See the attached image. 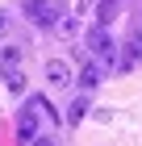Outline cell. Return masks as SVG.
Segmentation results:
<instances>
[{"instance_id": "cell-5", "label": "cell", "mask_w": 142, "mask_h": 146, "mask_svg": "<svg viewBox=\"0 0 142 146\" xmlns=\"http://www.w3.org/2000/svg\"><path fill=\"white\" fill-rule=\"evenodd\" d=\"M46 79H50L55 88H67V84H71V67H67L63 58H50V63H46Z\"/></svg>"}, {"instance_id": "cell-11", "label": "cell", "mask_w": 142, "mask_h": 146, "mask_svg": "<svg viewBox=\"0 0 142 146\" xmlns=\"http://www.w3.org/2000/svg\"><path fill=\"white\" fill-rule=\"evenodd\" d=\"M9 25H13V21H9V13H4V9H0V38H4V34H9Z\"/></svg>"}, {"instance_id": "cell-9", "label": "cell", "mask_w": 142, "mask_h": 146, "mask_svg": "<svg viewBox=\"0 0 142 146\" xmlns=\"http://www.w3.org/2000/svg\"><path fill=\"white\" fill-rule=\"evenodd\" d=\"M84 117H88V100H84V96H75V100H71V109H67V121L79 125Z\"/></svg>"}, {"instance_id": "cell-2", "label": "cell", "mask_w": 142, "mask_h": 146, "mask_svg": "<svg viewBox=\"0 0 142 146\" xmlns=\"http://www.w3.org/2000/svg\"><path fill=\"white\" fill-rule=\"evenodd\" d=\"M21 13L29 21H38V25H59V9L50 0H21Z\"/></svg>"}, {"instance_id": "cell-1", "label": "cell", "mask_w": 142, "mask_h": 146, "mask_svg": "<svg viewBox=\"0 0 142 146\" xmlns=\"http://www.w3.org/2000/svg\"><path fill=\"white\" fill-rule=\"evenodd\" d=\"M88 46H92V54H100L105 63H117L121 58V46L113 42V34H109V25H96L92 34H88Z\"/></svg>"}, {"instance_id": "cell-3", "label": "cell", "mask_w": 142, "mask_h": 146, "mask_svg": "<svg viewBox=\"0 0 142 146\" xmlns=\"http://www.w3.org/2000/svg\"><path fill=\"white\" fill-rule=\"evenodd\" d=\"M38 121H42V117H38V113L29 109V104H25L21 109V117H17V142H38Z\"/></svg>"}, {"instance_id": "cell-10", "label": "cell", "mask_w": 142, "mask_h": 146, "mask_svg": "<svg viewBox=\"0 0 142 146\" xmlns=\"http://www.w3.org/2000/svg\"><path fill=\"white\" fill-rule=\"evenodd\" d=\"M4 84H9V92H17V96L25 92V75H21V71H13V75H4Z\"/></svg>"}, {"instance_id": "cell-4", "label": "cell", "mask_w": 142, "mask_h": 146, "mask_svg": "<svg viewBox=\"0 0 142 146\" xmlns=\"http://www.w3.org/2000/svg\"><path fill=\"white\" fill-rule=\"evenodd\" d=\"M138 58H142V29H134V34H130V42H125V54L117 58V67L125 71V67H134Z\"/></svg>"}, {"instance_id": "cell-12", "label": "cell", "mask_w": 142, "mask_h": 146, "mask_svg": "<svg viewBox=\"0 0 142 146\" xmlns=\"http://www.w3.org/2000/svg\"><path fill=\"white\" fill-rule=\"evenodd\" d=\"M29 146H55V142H50V138H38V142H29Z\"/></svg>"}, {"instance_id": "cell-7", "label": "cell", "mask_w": 142, "mask_h": 146, "mask_svg": "<svg viewBox=\"0 0 142 146\" xmlns=\"http://www.w3.org/2000/svg\"><path fill=\"white\" fill-rule=\"evenodd\" d=\"M17 67H21V46H4V50H0V71L13 75Z\"/></svg>"}, {"instance_id": "cell-8", "label": "cell", "mask_w": 142, "mask_h": 146, "mask_svg": "<svg viewBox=\"0 0 142 146\" xmlns=\"http://www.w3.org/2000/svg\"><path fill=\"white\" fill-rule=\"evenodd\" d=\"M55 29H59V38H75L79 34V17H75V13H63Z\"/></svg>"}, {"instance_id": "cell-6", "label": "cell", "mask_w": 142, "mask_h": 146, "mask_svg": "<svg viewBox=\"0 0 142 146\" xmlns=\"http://www.w3.org/2000/svg\"><path fill=\"white\" fill-rule=\"evenodd\" d=\"M100 79H105V71H100V63H84V67H79V88H84V92L100 88Z\"/></svg>"}]
</instances>
